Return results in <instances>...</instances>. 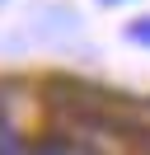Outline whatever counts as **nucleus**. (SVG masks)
<instances>
[{
	"label": "nucleus",
	"instance_id": "f257e3e1",
	"mask_svg": "<svg viewBox=\"0 0 150 155\" xmlns=\"http://www.w3.org/2000/svg\"><path fill=\"white\" fill-rule=\"evenodd\" d=\"M0 155H28V150H24V136H19L5 117H0Z\"/></svg>",
	"mask_w": 150,
	"mask_h": 155
},
{
	"label": "nucleus",
	"instance_id": "f03ea898",
	"mask_svg": "<svg viewBox=\"0 0 150 155\" xmlns=\"http://www.w3.org/2000/svg\"><path fill=\"white\" fill-rule=\"evenodd\" d=\"M38 155H94V150L75 141H47V146H38Z\"/></svg>",
	"mask_w": 150,
	"mask_h": 155
},
{
	"label": "nucleus",
	"instance_id": "7ed1b4c3",
	"mask_svg": "<svg viewBox=\"0 0 150 155\" xmlns=\"http://www.w3.org/2000/svg\"><path fill=\"white\" fill-rule=\"evenodd\" d=\"M127 38L141 42V47H150V19H131V24H127Z\"/></svg>",
	"mask_w": 150,
	"mask_h": 155
}]
</instances>
